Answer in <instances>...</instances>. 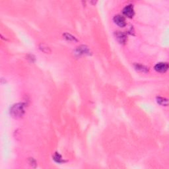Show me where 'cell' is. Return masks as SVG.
<instances>
[{"instance_id": "cell-1", "label": "cell", "mask_w": 169, "mask_h": 169, "mask_svg": "<svg viewBox=\"0 0 169 169\" xmlns=\"http://www.w3.org/2000/svg\"><path fill=\"white\" fill-rule=\"evenodd\" d=\"M25 104L24 103H17L13 105L10 108V115L15 119L21 118L25 114Z\"/></svg>"}, {"instance_id": "cell-2", "label": "cell", "mask_w": 169, "mask_h": 169, "mask_svg": "<svg viewBox=\"0 0 169 169\" xmlns=\"http://www.w3.org/2000/svg\"><path fill=\"white\" fill-rule=\"evenodd\" d=\"M122 13L124 16L127 17L128 18H132L135 14L133 5H128L126 6V7L123 9Z\"/></svg>"}, {"instance_id": "cell-3", "label": "cell", "mask_w": 169, "mask_h": 169, "mask_svg": "<svg viewBox=\"0 0 169 169\" xmlns=\"http://www.w3.org/2000/svg\"><path fill=\"white\" fill-rule=\"evenodd\" d=\"M155 70L159 73H165L168 69V64L166 62H159L155 65Z\"/></svg>"}, {"instance_id": "cell-4", "label": "cell", "mask_w": 169, "mask_h": 169, "mask_svg": "<svg viewBox=\"0 0 169 169\" xmlns=\"http://www.w3.org/2000/svg\"><path fill=\"white\" fill-rule=\"evenodd\" d=\"M75 53L79 55H91V52L89 48L85 45H81L78 46L75 50Z\"/></svg>"}, {"instance_id": "cell-5", "label": "cell", "mask_w": 169, "mask_h": 169, "mask_svg": "<svg viewBox=\"0 0 169 169\" xmlns=\"http://www.w3.org/2000/svg\"><path fill=\"white\" fill-rule=\"evenodd\" d=\"M113 21L114 22V23L116 24L118 26H119L120 27H124L126 25V19H125L124 17L120 15H115L114 17Z\"/></svg>"}, {"instance_id": "cell-6", "label": "cell", "mask_w": 169, "mask_h": 169, "mask_svg": "<svg viewBox=\"0 0 169 169\" xmlns=\"http://www.w3.org/2000/svg\"><path fill=\"white\" fill-rule=\"evenodd\" d=\"M115 36L116 40L120 44H125L127 40H128V37H127L126 34L124 33V32L120 31L115 32Z\"/></svg>"}, {"instance_id": "cell-7", "label": "cell", "mask_w": 169, "mask_h": 169, "mask_svg": "<svg viewBox=\"0 0 169 169\" xmlns=\"http://www.w3.org/2000/svg\"><path fill=\"white\" fill-rule=\"evenodd\" d=\"M135 69L137 71L144 72V73H147V72L149 71V68L147 67L145 65L140 64V63H135L134 64Z\"/></svg>"}, {"instance_id": "cell-8", "label": "cell", "mask_w": 169, "mask_h": 169, "mask_svg": "<svg viewBox=\"0 0 169 169\" xmlns=\"http://www.w3.org/2000/svg\"><path fill=\"white\" fill-rule=\"evenodd\" d=\"M157 102H158V104H159L160 105L163 106H168V101L167 98L161 97V96H158V97H157Z\"/></svg>"}, {"instance_id": "cell-9", "label": "cell", "mask_w": 169, "mask_h": 169, "mask_svg": "<svg viewBox=\"0 0 169 169\" xmlns=\"http://www.w3.org/2000/svg\"><path fill=\"white\" fill-rule=\"evenodd\" d=\"M63 38H65V40L70 42H77V39L75 37L71 34L69 33H64L63 34Z\"/></svg>"}, {"instance_id": "cell-10", "label": "cell", "mask_w": 169, "mask_h": 169, "mask_svg": "<svg viewBox=\"0 0 169 169\" xmlns=\"http://www.w3.org/2000/svg\"><path fill=\"white\" fill-rule=\"evenodd\" d=\"M53 159L57 163H63V162H65L62 157L58 153H55V154L53 156Z\"/></svg>"}, {"instance_id": "cell-11", "label": "cell", "mask_w": 169, "mask_h": 169, "mask_svg": "<svg viewBox=\"0 0 169 169\" xmlns=\"http://www.w3.org/2000/svg\"><path fill=\"white\" fill-rule=\"evenodd\" d=\"M39 48H40V50L42 52H43L45 54L51 53V50H50V48L48 47L47 45L44 44H40V46H39Z\"/></svg>"}, {"instance_id": "cell-12", "label": "cell", "mask_w": 169, "mask_h": 169, "mask_svg": "<svg viewBox=\"0 0 169 169\" xmlns=\"http://www.w3.org/2000/svg\"><path fill=\"white\" fill-rule=\"evenodd\" d=\"M29 160H30L29 163L30 164V165H31V166H32V164H36V161H34V159H32V158H30V159Z\"/></svg>"}]
</instances>
